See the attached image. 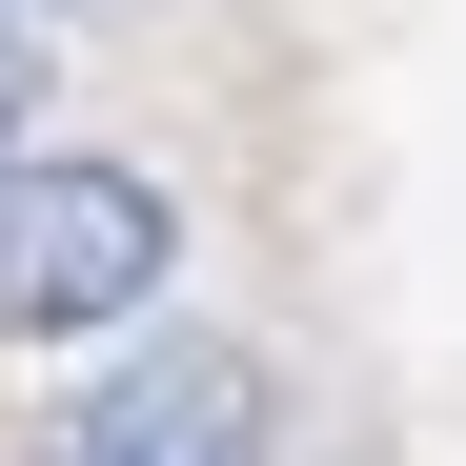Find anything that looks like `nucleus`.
I'll list each match as a JSON object with an SVG mask.
<instances>
[{
	"label": "nucleus",
	"instance_id": "f257e3e1",
	"mask_svg": "<svg viewBox=\"0 0 466 466\" xmlns=\"http://www.w3.org/2000/svg\"><path fill=\"white\" fill-rule=\"evenodd\" d=\"M163 264H183V203L142 163H21L0 142V345L122 325V304H163Z\"/></svg>",
	"mask_w": 466,
	"mask_h": 466
},
{
	"label": "nucleus",
	"instance_id": "f03ea898",
	"mask_svg": "<svg viewBox=\"0 0 466 466\" xmlns=\"http://www.w3.org/2000/svg\"><path fill=\"white\" fill-rule=\"evenodd\" d=\"M61 466H264V365L244 345H142L61 406Z\"/></svg>",
	"mask_w": 466,
	"mask_h": 466
}]
</instances>
